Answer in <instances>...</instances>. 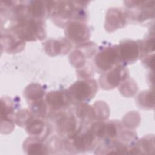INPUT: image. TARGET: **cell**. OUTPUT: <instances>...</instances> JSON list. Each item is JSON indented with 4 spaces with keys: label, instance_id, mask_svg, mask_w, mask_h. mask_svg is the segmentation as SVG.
<instances>
[{
    "label": "cell",
    "instance_id": "cell-1",
    "mask_svg": "<svg viewBox=\"0 0 155 155\" xmlns=\"http://www.w3.org/2000/svg\"><path fill=\"white\" fill-rule=\"evenodd\" d=\"M10 30L24 41L42 40L46 37L43 20L30 18L27 14L14 19Z\"/></svg>",
    "mask_w": 155,
    "mask_h": 155
},
{
    "label": "cell",
    "instance_id": "cell-2",
    "mask_svg": "<svg viewBox=\"0 0 155 155\" xmlns=\"http://www.w3.org/2000/svg\"><path fill=\"white\" fill-rule=\"evenodd\" d=\"M67 91L71 102L76 104L86 103L95 96L97 91V84L93 79H85L76 81Z\"/></svg>",
    "mask_w": 155,
    "mask_h": 155
},
{
    "label": "cell",
    "instance_id": "cell-3",
    "mask_svg": "<svg viewBox=\"0 0 155 155\" xmlns=\"http://www.w3.org/2000/svg\"><path fill=\"white\" fill-rule=\"evenodd\" d=\"M94 62L97 71L102 73L120 64L117 45H108L99 48L95 55Z\"/></svg>",
    "mask_w": 155,
    "mask_h": 155
},
{
    "label": "cell",
    "instance_id": "cell-4",
    "mask_svg": "<svg viewBox=\"0 0 155 155\" xmlns=\"http://www.w3.org/2000/svg\"><path fill=\"white\" fill-rule=\"evenodd\" d=\"M129 77L128 69L119 64L111 70L103 73L99 78L101 87L104 90H111L119 86Z\"/></svg>",
    "mask_w": 155,
    "mask_h": 155
},
{
    "label": "cell",
    "instance_id": "cell-5",
    "mask_svg": "<svg viewBox=\"0 0 155 155\" xmlns=\"http://www.w3.org/2000/svg\"><path fill=\"white\" fill-rule=\"evenodd\" d=\"M65 34L68 40L76 44H82L89 40L90 31L84 21L73 20L66 25Z\"/></svg>",
    "mask_w": 155,
    "mask_h": 155
},
{
    "label": "cell",
    "instance_id": "cell-6",
    "mask_svg": "<svg viewBox=\"0 0 155 155\" xmlns=\"http://www.w3.org/2000/svg\"><path fill=\"white\" fill-rule=\"evenodd\" d=\"M120 63L123 65L134 63L140 58V48L139 42L127 39L121 41L117 45Z\"/></svg>",
    "mask_w": 155,
    "mask_h": 155
},
{
    "label": "cell",
    "instance_id": "cell-7",
    "mask_svg": "<svg viewBox=\"0 0 155 155\" xmlns=\"http://www.w3.org/2000/svg\"><path fill=\"white\" fill-rule=\"evenodd\" d=\"M78 120L74 114L60 113L56 122V129L59 133L70 139L81 130Z\"/></svg>",
    "mask_w": 155,
    "mask_h": 155
},
{
    "label": "cell",
    "instance_id": "cell-8",
    "mask_svg": "<svg viewBox=\"0 0 155 155\" xmlns=\"http://www.w3.org/2000/svg\"><path fill=\"white\" fill-rule=\"evenodd\" d=\"M97 138L88 128L87 130L79 131L76 135L68 139V145L78 152L90 150L96 142Z\"/></svg>",
    "mask_w": 155,
    "mask_h": 155
},
{
    "label": "cell",
    "instance_id": "cell-9",
    "mask_svg": "<svg viewBox=\"0 0 155 155\" xmlns=\"http://www.w3.org/2000/svg\"><path fill=\"white\" fill-rule=\"evenodd\" d=\"M16 104L14 101L8 97L1 98V133L4 134L9 133L13 131L14 125L13 116H15L14 111Z\"/></svg>",
    "mask_w": 155,
    "mask_h": 155
},
{
    "label": "cell",
    "instance_id": "cell-10",
    "mask_svg": "<svg viewBox=\"0 0 155 155\" xmlns=\"http://www.w3.org/2000/svg\"><path fill=\"white\" fill-rule=\"evenodd\" d=\"M45 101L50 108L61 111L70 105L71 101L67 90L53 91L45 96Z\"/></svg>",
    "mask_w": 155,
    "mask_h": 155
},
{
    "label": "cell",
    "instance_id": "cell-11",
    "mask_svg": "<svg viewBox=\"0 0 155 155\" xmlns=\"http://www.w3.org/2000/svg\"><path fill=\"white\" fill-rule=\"evenodd\" d=\"M127 13L119 8H111L106 14L105 28L108 32L123 27L127 22Z\"/></svg>",
    "mask_w": 155,
    "mask_h": 155
},
{
    "label": "cell",
    "instance_id": "cell-12",
    "mask_svg": "<svg viewBox=\"0 0 155 155\" xmlns=\"http://www.w3.org/2000/svg\"><path fill=\"white\" fill-rule=\"evenodd\" d=\"M125 3L128 8H136L137 9V15L134 19L137 22L141 23L154 18V1H125Z\"/></svg>",
    "mask_w": 155,
    "mask_h": 155
},
{
    "label": "cell",
    "instance_id": "cell-13",
    "mask_svg": "<svg viewBox=\"0 0 155 155\" xmlns=\"http://www.w3.org/2000/svg\"><path fill=\"white\" fill-rule=\"evenodd\" d=\"M2 48L8 53L21 52L25 47V41L12 30H5L1 35Z\"/></svg>",
    "mask_w": 155,
    "mask_h": 155
},
{
    "label": "cell",
    "instance_id": "cell-14",
    "mask_svg": "<svg viewBox=\"0 0 155 155\" xmlns=\"http://www.w3.org/2000/svg\"><path fill=\"white\" fill-rule=\"evenodd\" d=\"M44 50L50 56H56L61 54H66L70 50L71 45L66 38L59 39H49L44 44Z\"/></svg>",
    "mask_w": 155,
    "mask_h": 155
},
{
    "label": "cell",
    "instance_id": "cell-15",
    "mask_svg": "<svg viewBox=\"0 0 155 155\" xmlns=\"http://www.w3.org/2000/svg\"><path fill=\"white\" fill-rule=\"evenodd\" d=\"M26 14L28 16L38 19L48 15V1H32L26 4Z\"/></svg>",
    "mask_w": 155,
    "mask_h": 155
},
{
    "label": "cell",
    "instance_id": "cell-16",
    "mask_svg": "<svg viewBox=\"0 0 155 155\" xmlns=\"http://www.w3.org/2000/svg\"><path fill=\"white\" fill-rule=\"evenodd\" d=\"M23 148L28 154H47L48 153L47 147L38 137H28L24 142Z\"/></svg>",
    "mask_w": 155,
    "mask_h": 155
},
{
    "label": "cell",
    "instance_id": "cell-17",
    "mask_svg": "<svg viewBox=\"0 0 155 155\" xmlns=\"http://www.w3.org/2000/svg\"><path fill=\"white\" fill-rule=\"evenodd\" d=\"M25 127L26 131L29 135L41 139L42 137V135L44 134V131L46 130L45 125L41 118L35 116H33L28 120Z\"/></svg>",
    "mask_w": 155,
    "mask_h": 155
},
{
    "label": "cell",
    "instance_id": "cell-18",
    "mask_svg": "<svg viewBox=\"0 0 155 155\" xmlns=\"http://www.w3.org/2000/svg\"><path fill=\"white\" fill-rule=\"evenodd\" d=\"M76 116L82 123H88L96 120L94 107L87 105L86 103L78 104L76 108Z\"/></svg>",
    "mask_w": 155,
    "mask_h": 155
},
{
    "label": "cell",
    "instance_id": "cell-19",
    "mask_svg": "<svg viewBox=\"0 0 155 155\" xmlns=\"http://www.w3.org/2000/svg\"><path fill=\"white\" fill-rule=\"evenodd\" d=\"M24 96L29 104L43 99L45 96V90L38 84H31L27 86L24 91Z\"/></svg>",
    "mask_w": 155,
    "mask_h": 155
},
{
    "label": "cell",
    "instance_id": "cell-20",
    "mask_svg": "<svg viewBox=\"0 0 155 155\" xmlns=\"http://www.w3.org/2000/svg\"><path fill=\"white\" fill-rule=\"evenodd\" d=\"M137 103L140 107L143 108H151L154 106V97L153 93L150 91H142L137 97Z\"/></svg>",
    "mask_w": 155,
    "mask_h": 155
},
{
    "label": "cell",
    "instance_id": "cell-21",
    "mask_svg": "<svg viewBox=\"0 0 155 155\" xmlns=\"http://www.w3.org/2000/svg\"><path fill=\"white\" fill-rule=\"evenodd\" d=\"M137 89L138 88L136 84H135L134 81L132 82L128 78L120 84L119 90L120 93L127 97L133 96L136 93Z\"/></svg>",
    "mask_w": 155,
    "mask_h": 155
},
{
    "label": "cell",
    "instance_id": "cell-22",
    "mask_svg": "<svg viewBox=\"0 0 155 155\" xmlns=\"http://www.w3.org/2000/svg\"><path fill=\"white\" fill-rule=\"evenodd\" d=\"M94 107L95 110L96 120H104L106 119L109 116V108L107 105L102 101L96 102Z\"/></svg>",
    "mask_w": 155,
    "mask_h": 155
},
{
    "label": "cell",
    "instance_id": "cell-23",
    "mask_svg": "<svg viewBox=\"0 0 155 155\" xmlns=\"http://www.w3.org/2000/svg\"><path fill=\"white\" fill-rule=\"evenodd\" d=\"M31 112L28 110H21L19 111L14 116V121L19 126H25L28 120L33 116Z\"/></svg>",
    "mask_w": 155,
    "mask_h": 155
},
{
    "label": "cell",
    "instance_id": "cell-24",
    "mask_svg": "<svg viewBox=\"0 0 155 155\" xmlns=\"http://www.w3.org/2000/svg\"><path fill=\"white\" fill-rule=\"evenodd\" d=\"M153 54H152L151 56L150 55H146L143 56V62L145 64L146 66L148 67L149 68L153 67Z\"/></svg>",
    "mask_w": 155,
    "mask_h": 155
}]
</instances>
